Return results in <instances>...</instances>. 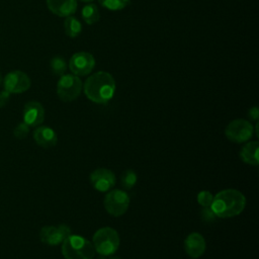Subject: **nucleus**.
<instances>
[{
    "label": "nucleus",
    "instance_id": "nucleus-4",
    "mask_svg": "<svg viewBox=\"0 0 259 259\" xmlns=\"http://www.w3.org/2000/svg\"><path fill=\"white\" fill-rule=\"evenodd\" d=\"M119 242L117 232L110 227L98 229L92 238V245L95 252L102 256L114 254L119 247Z\"/></svg>",
    "mask_w": 259,
    "mask_h": 259
},
{
    "label": "nucleus",
    "instance_id": "nucleus-3",
    "mask_svg": "<svg viewBox=\"0 0 259 259\" xmlns=\"http://www.w3.org/2000/svg\"><path fill=\"white\" fill-rule=\"evenodd\" d=\"M65 259H93L95 250L90 241L79 235H70L62 243Z\"/></svg>",
    "mask_w": 259,
    "mask_h": 259
},
{
    "label": "nucleus",
    "instance_id": "nucleus-13",
    "mask_svg": "<svg viewBox=\"0 0 259 259\" xmlns=\"http://www.w3.org/2000/svg\"><path fill=\"white\" fill-rule=\"evenodd\" d=\"M205 247H206V244L203 236L196 232L189 234L184 241L185 252L189 257L193 259H196L202 256L205 251Z\"/></svg>",
    "mask_w": 259,
    "mask_h": 259
},
{
    "label": "nucleus",
    "instance_id": "nucleus-23",
    "mask_svg": "<svg viewBox=\"0 0 259 259\" xmlns=\"http://www.w3.org/2000/svg\"><path fill=\"white\" fill-rule=\"evenodd\" d=\"M29 133V126L25 122H20L18 123L14 130H13V135L17 139H24Z\"/></svg>",
    "mask_w": 259,
    "mask_h": 259
},
{
    "label": "nucleus",
    "instance_id": "nucleus-24",
    "mask_svg": "<svg viewBox=\"0 0 259 259\" xmlns=\"http://www.w3.org/2000/svg\"><path fill=\"white\" fill-rule=\"evenodd\" d=\"M214 214L212 212V210L210 209V206H206V207H203L202 209V218L205 220V221H212L214 219Z\"/></svg>",
    "mask_w": 259,
    "mask_h": 259
},
{
    "label": "nucleus",
    "instance_id": "nucleus-16",
    "mask_svg": "<svg viewBox=\"0 0 259 259\" xmlns=\"http://www.w3.org/2000/svg\"><path fill=\"white\" fill-rule=\"evenodd\" d=\"M258 150H259V144L257 141L247 142L240 151V157L242 161H244L249 165L257 166L259 164Z\"/></svg>",
    "mask_w": 259,
    "mask_h": 259
},
{
    "label": "nucleus",
    "instance_id": "nucleus-11",
    "mask_svg": "<svg viewBox=\"0 0 259 259\" xmlns=\"http://www.w3.org/2000/svg\"><path fill=\"white\" fill-rule=\"evenodd\" d=\"M90 182L96 190L100 192H107L114 186L116 178L111 170L98 168L90 174Z\"/></svg>",
    "mask_w": 259,
    "mask_h": 259
},
{
    "label": "nucleus",
    "instance_id": "nucleus-8",
    "mask_svg": "<svg viewBox=\"0 0 259 259\" xmlns=\"http://www.w3.org/2000/svg\"><path fill=\"white\" fill-rule=\"evenodd\" d=\"M30 79L29 77L22 71H12L5 75L3 79L4 90L9 92L10 94H18L25 92L30 87Z\"/></svg>",
    "mask_w": 259,
    "mask_h": 259
},
{
    "label": "nucleus",
    "instance_id": "nucleus-10",
    "mask_svg": "<svg viewBox=\"0 0 259 259\" xmlns=\"http://www.w3.org/2000/svg\"><path fill=\"white\" fill-rule=\"evenodd\" d=\"M71 235V230L67 225H59V226H46L41 228L39 232V239L42 243L56 246Z\"/></svg>",
    "mask_w": 259,
    "mask_h": 259
},
{
    "label": "nucleus",
    "instance_id": "nucleus-26",
    "mask_svg": "<svg viewBox=\"0 0 259 259\" xmlns=\"http://www.w3.org/2000/svg\"><path fill=\"white\" fill-rule=\"evenodd\" d=\"M248 115H249V117H250L251 119H253V120L257 121L258 116H259V110H258V107H257V106H254V107L250 108V109H249V111H248Z\"/></svg>",
    "mask_w": 259,
    "mask_h": 259
},
{
    "label": "nucleus",
    "instance_id": "nucleus-7",
    "mask_svg": "<svg viewBox=\"0 0 259 259\" xmlns=\"http://www.w3.org/2000/svg\"><path fill=\"white\" fill-rule=\"evenodd\" d=\"M253 125L250 121L242 118L232 120L225 130L226 137L233 143H246L253 136Z\"/></svg>",
    "mask_w": 259,
    "mask_h": 259
},
{
    "label": "nucleus",
    "instance_id": "nucleus-1",
    "mask_svg": "<svg viewBox=\"0 0 259 259\" xmlns=\"http://www.w3.org/2000/svg\"><path fill=\"white\" fill-rule=\"evenodd\" d=\"M83 89L89 100L94 103L104 104L114 95L115 81L108 72L98 71L86 79Z\"/></svg>",
    "mask_w": 259,
    "mask_h": 259
},
{
    "label": "nucleus",
    "instance_id": "nucleus-15",
    "mask_svg": "<svg viewBox=\"0 0 259 259\" xmlns=\"http://www.w3.org/2000/svg\"><path fill=\"white\" fill-rule=\"evenodd\" d=\"M33 139L35 143L42 148L54 147L58 142L56 132L49 126L39 125L33 132Z\"/></svg>",
    "mask_w": 259,
    "mask_h": 259
},
{
    "label": "nucleus",
    "instance_id": "nucleus-9",
    "mask_svg": "<svg viewBox=\"0 0 259 259\" xmlns=\"http://www.w3.org/2000/svg\"><path fill=\"white\" fill-rule=\"evenodd\" d=\"M95 66L94 57L87 52L75 53L70 61L69 68L71 72L76 76H86L92 72Z\"/></svg>",
    "mask_w": 259,
    "mask_h": 259
},
{
    "label": "nucleus",
    "instance_id": "nucleus-21",
    "mask_svg": "<svg viewBox=\"0 0 259 259\" xmlns=\"http://www.w3.org/2000/svg\"><path fill=\"white\" fill-rule=\"evenodd\" d=\"M137 179H138V176H137L136 172L134 170L127 169L121 174L120 182L124 189H131L137 183Z\"/></svg>",
    "mask_w": 259,
    "mask_h": 259
},
{
    "label": "nucleus",
    "instance_id": "nucleus-22",
    "mask_svg": "<svg viewBox=\"0 0 259 259\" xmlns=\"http://www.w3.org/2000/svg\"><path fill=\"white\" fill-rule=\"evenodd\" d=\"M212 198H213V195L207 190H202L197 194V201L202 207L210 206Z\"/></svg>",
    "mask_w": 259,
    "mask_h": 259
},
{
    "label": "nucleus",
    "instance_id": "nucleus-14",
    "mask_svg": "<svg viewBox=\"0 0 259 259\" xmlns=\"http://www.w3.org/2000/svg\"><path fill=\"white\" fill-rule=\"evenodd\" d=\"M51 12L60 17L73 15L77 9V0H47Z\"/></svg>",
    "mask_w": 259,
    "mask_h": 259
},
{
    "label": "nucleus",
    "instance_id": "nucleus-6",
    "mask_svg": "<svg viewBox=\"0 0 259 259\" xmlns=\"http://www.w3.org/2000/svg\"><path fill=\"white\" fill-rule=\"evenodd\" d=\"M104 208L112 217H120L125 213L130 205L128 194L120 189L107 191L104 197Z\"/></svg>",
    "mask_w": 259,
    "mask_h": 259
},
{
    "label": "nucleus",
    "instance_id": "nucleus-2",
    "mask_svg": "<svg viewBox=\"0 0 259 259\" xmlns=\"http://www.w3.org/2000/svg\"><path fill=\"white\" fill-rule=\"evenodd\" d=\"M245 205V195L237 189L229 188L220 191L213 196L210 209L215 217L227 219L240 214Z\"/></svg>",
    "mask_w": 259,
    "mask_h": 259
},
{
    "label": "nucleus",
    "instance_id": "nucleus-19",
    "mask_svg": "<svg viewBox=\"0 0 259 259\" xmlns=\"http://www.w3.org/2000/svg\"><path fill=\"white\" fill-rule=\"evenodd\" d=\"M50 66H51L52 72L57 76H62L66 73L67 62L61 56H55L54 58H52L50 62Z\"/></svg>",
    "mask_w": 259,
    "mask_h": 259
},
{
    "label": "nucleus",
    "instance_id": "nucleus-29",
    "mask_svg": "<svg viewBox=\"0 0 259 259\" xmlns=\"http://www.w3.org/2000/svg\"><path fill=\"white\" fill-rule=\"evenodd\" d=\"M81 1H83V2H91L93 0H81Z\"/></svg>",
    "mask_w": 259,
    "mask_h": 259
},
{
    "label": "nucleus",
    "instance_id": "nucleus-18",
    "mask_svg": "<svg viewBox=\"0 0 259 259\" xmlns=\"http://www.w3.org/2000/svg\"><path fill=\"white\" fill-rule=\"evenodd\" d=\"M64 29H65V33L68 36L76 37L81 33L82 25H81V22L76 17L70 15L65 18Z\"/></svg>",
    "mask_w": 259,
    "mask_h": 259
},
{
    "label": "nucleus",
    "instance_id": "nucleus-20",
    "mask_svg": "<svg viewBox=\"0 0 259 259\" xmlns=\"http://www.w3.org/2000/svg\"><path fill=\"white\" fill-rule=\"evenodd\" d=\"M131 0H98L99 4L111 11L122 10L130 4Z\"/></svg>",
    "mask_w": 259,
    "mask_h": 259
},
{
    "label": "nucleus",
    "instance_id": "nucleus-17",
    "mask_svg": "<svg viewBox=\"0 0 259 259\" xmlns=\"http://www.w3.org/2000/svg\"><path fill=\"white\" fill-rule=\"evenodd\" d=\"M81 15H82V18L83 20L89 24V25H92L94 24L95 22H97L100 18V12H99V9L97 8V6L93 3H89L87 5H85L83 8H82V11H81Z\"/></svg>",
    "mask_w": 259,
    "mask_h": 259
},
{
    "label": "nucleus",
    "instance_id": "nucleus-25",
    "mask_svg": "<svg viewBox=\"0 0 259 259\" xmlns=\"http://www.w3.org/2000/svg\"><path fill=\"white\" fill-rule=\"evenodd\" d=\"M10 98V93L7 92L6 90H3L0 92V107H3L7 104Z\"/></svg>",
    "mask_w": 259,
    "mask_h": 259
},
{
    "label": "nucleus",
    "instance_id": "nucleus-27",
    "mask_svg": "<svg viewBox=\"0 0 259 259\" xmlns=\"http://www.w3.org/2000/svg\"><path fill=\"white\" fill-rule=\"evenodd\" d=\"M2 82H3V77H2V75H1V73H0V85L2 84Z\"/></svg>",
    "mask_w": 259,
    "mask_h": 259
},
{
    "label": "nucleus",
    "instance_id": "nucleus-28",
    "mask_svg": "<svg viewBox=\"0 0 259 259\" xmlns=\"http://www.w3.org/2000/svg\"><path fill=\"white\" fill-rule=\"evenodd\" d=\"M110 259H121V258H119V257H116V256H113V257H111Z\"/></svg>",
    "mask_w": 259,
    "mask_h": 259
},
{
    "label": "nucleus",
    "instance_id": "nucleus-5",
    "mask_svg": "<svg viewBox=\"0 0 259 259\" xmlns=\"http://www.w3.org/2000/svg\"><path fill=\"white\" fill-rule=\"evenodd\" d=\"M83 88L82 81L74 74H64L58 81L57 94L65 102H71L79 97Z\"/></svg>",
    "mask_w": 259,
    "mask_h": 259
},
{
    "label": "nucleus",
    "instance_id": "nucleus-12",
    "mask_svg": "<svg viewBox=\"0 0 259 259\" xmlns=\"http://www.w3.org/2000/svg\"><path fill=\"white\" fill-rule=\"evenodd\" d=\"M22 116L28 126H38L45 119V108L38 101H28L23 107Z\"/></svg>",
    "mask_w": 259,
    "mask_h": 259
}]
</instances>
